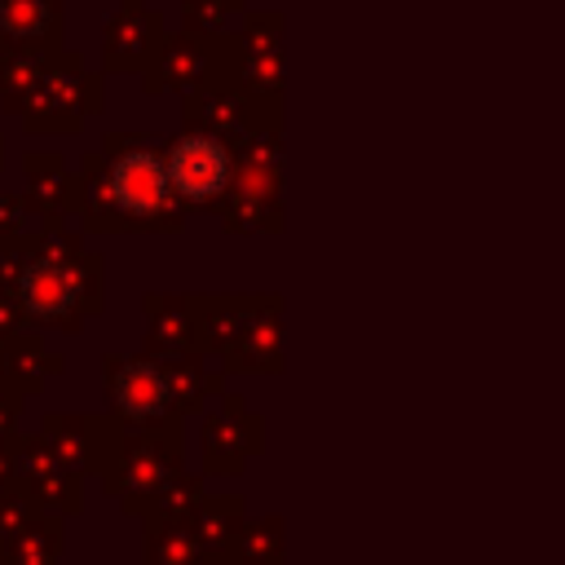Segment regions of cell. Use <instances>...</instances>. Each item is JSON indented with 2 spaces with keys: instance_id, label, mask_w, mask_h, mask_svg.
Returning a JSON list of instances; mask_svg holds the SVG:
<instances>
[{
  "instance_id": "obj_1",
  "label": "cell",
  "mask_w": 565,
  "mask_h": 565,
  "mask_svg": "<svg viewBox=\"0 0 565 565\" xmlns=\"http://www.w3.org/2000/svg\"><path fill=\"white\" fill-rule=\"evenodd\" d=\"M163 172H168L172 194H181L190 203H212L230 190L234 159H230V146L216 132H185L163 154Z\"/></svg>"
},
{
  "instance_id": "obj_2",
  "label": "cell",
  "mask_w": 565,
  "mask_h": 565,
  "mask_svg": "<svg viewBox=\"0 0 565 565\" xmlns=\"http://www.w3.org/2000/svg\"><path fill=\"white\" fill-rule=\"evenodd\" d=\"M221 49L238 75V88L278 93L282 84V18L278 13H252L238 35L221 40Z\"/></svg>"
},
{
  "instance_id": "obj_3",
  "label": "cell",
  "mask_w": 565,
  "mask_h": 565,
  "mask_svg": "<svg viewBox=\"0 0 565 565\" xmlns=\"http://www.w3.org/2000/svg\"><path fill=\"white\" fill-rule=\"evenodd\" d=\"M110 199H115V207L124 216H159L172 203L163 154L150 150V146H132V150L115 154V163H110Z\"/></svg>"
},
{
  "instance_id": "obj_4",
  "label": "cell",
  "mask_w": 565,
  "mask_h": 565,
  "mask_svg": "<svg viewBox=\"0 0 565 565\" xmlns=\"http://www.w3.org/2000/svg\"><path fill=\"white\" fill-rule=\"evenodd\" d=\"M163 40V22L159 13H150L146 4L137 0H124V9L106 22V35H102V49H106V66L110 71H137L154 57Z\"/></svg>"
},
{
  "instance_id": "obj_5",
  "label": "cell",
  "mask_w": 565,
  "mask_h": 565,
  "mask_svg": "<svg viewBox=\"0 0 565 565\" xmlns=\"http://www.w3.org/2000/svg\"><path fill=\"white\" fill-rule=\"evenodd\" d=\"M62 0H0V49L53 44Z\"/></svg>"
},
{
  "instance_id": "obj_6",
  "label": "cell",
  "mask_w": 565,
  "mask_h": 565,
  "mask_svg": "<svg viewBox=\"0 0 565 565\" xmlns=\"http://www.w3.org/2000/svg\"><path fill=\"white\" fill-rule=\"evenodd\" d=\"M22 300H26L31 313H44V318L66 313V305L75 300V278H71V269L57 265V260L31 265L26 278H22Z\"/></svg>"
},
{
  "instance_id": "obj_7",
  "label": "cell",
  "mask_w": 565,
  "mask_h": 565,
  "mask_svg": "<svg viewBox=\"0 0 565 565\" xmlns=\"http://www.w3.org/2000/svg\"><path fill=\"white\" fill-rule=\"evenodd\" d=\"M203 66H207V40L172 35V40H159L150 84H190V79L203 75Z\"/></svg>"
},
{
  "instance_id": "obj_8",
  "label": "cell",
  "mask_w": 565,
  "mask_h": 565,
  "mask_svg": "<svg viewBox=\"0 0 565 565\" xmlns=\"http://www.w3.org/2000/svg\"><path fill=\"white\" fill-rule=\"evenodd\" d=\"M119 397L128 402V411H154L163 402V380L150 366H132L119 384Z\"/></svg>"
},
{
  "instance_id": "obj_9",
  "label": "cell",
  "mask_w": 565,
  "mask_h": 565,
  "mask_svg": "<svg viewBox=\"0 0 565 565\" xmlns=\"http://www.w3.org/2000/svg\"><path fill=\"white\" fill-rule=\"evenodd\" d=\"M181 4H185V18L194 31H216L225 18L238 13L243 0H181Z\"/></svg>"
}]
</instances>
